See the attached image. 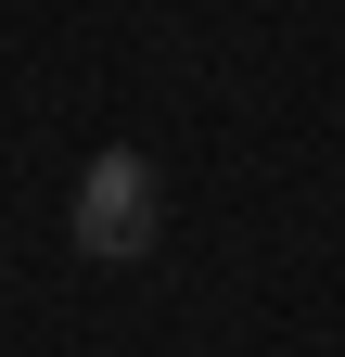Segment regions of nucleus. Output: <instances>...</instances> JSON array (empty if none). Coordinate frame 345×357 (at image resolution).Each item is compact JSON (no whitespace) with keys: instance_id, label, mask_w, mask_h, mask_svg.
Segmentation results:
<instances>
[{"instance_id":"nucleus-1","label":"nucleus","mask_w":345,"mask_h":357,"mask_svg":"<svg viewBox=\"0 0 345 357\" xmlns=\"http://www.w3.org/2000/svg\"><path fill=\"white\" fill-rule=\"evenodd\" d=\"M64 230H77V255L90 268H128V255H154V230H166V166L154 153H90L77 166V204H64Z\"/></svg>"}]
</instances>
